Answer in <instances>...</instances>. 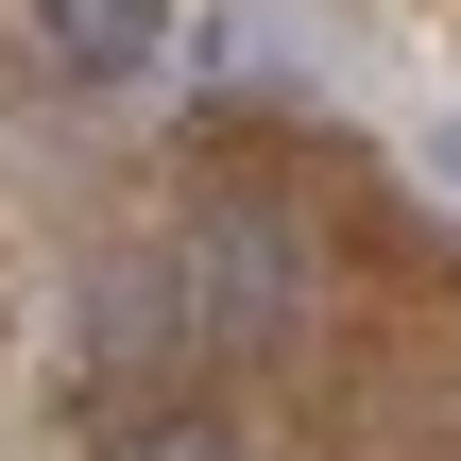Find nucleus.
Returning a JSON list of instances; mask_svg holds the SVG:
<instances>
[{
  "mask_svg": "<svg viewBox=\"0 0 461 461\" xmlns=\"http://www.w3.org/2000/svg\"><path fill=\"white\" fill-rule=\"evenodd\" d=\"M171 291H188V342H274L291 325V240L274 222H188Z\"/></svg>",
  "mask_w": 461,
  "mask_h": 461,
  "instance_id": "f257e3e1",
  "label": "nucleus"
},
{
  "mask_svg": "<svg viewBox=\"0 0 461 461\" xmlns=\"http://www.w3.org/2000/svg\"><path fill=\"white\" fill-rule=\"evenodd\" d=\"M51 86H154L171 68V0H34Z\"/></svg>",
  "mask_w": 461,
  "mask_h": 461,
  "instance_id": "f03ea898",
  "label": "nucleus"
},
{
  "mask_svg": "<svg viewBox=\"0 0 461 461\" xmlns=\"http://www.w3.org/2000/svg\"><path fill=\"white\" fill-rule=\"evenodd\" d=\"M103 461H240V428H205V411H137Z\"/></svg>",
  "mask_w": 461,
  "mask_h": 461,
  "instance_id": "7ed1b4c3",
  "label": "nucleus"
},
{
  "mask_svg": "<svg viewBox=\"0 0 461 461\" xmlns=\"http://www.w3.org/2000/svg\"><path fill=\"white\" fill-rule=\"evenodd\" d=\"M428 171H445V205H461V120H428Z\"/></svg>",
  "mask_w": 461,
  "mask_h": 461,
  "instance_id": "20e7f679",
  "label": "nucleus"
}]
</instances>
